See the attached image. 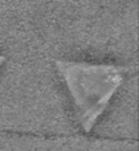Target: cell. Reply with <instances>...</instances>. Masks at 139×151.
I'll list each match as a JSON object with an SVG mask.
<instances>
[{
  "label": "cell",
  "mask_w": 139,
  "mask_h": 151,
  "mask_svg": "<svg viewBox=\"0 0 139 151\" xmlns=\"http://www.w3.org/2000/svg\"><path fill=\"white\" fill-rule=\"evenodd\" d=\"M54 65L68 89L77 122L90 133L125 82L129 68L73 60H56Z\"/></svg>",
  "instance_id": "cell-1"
},
{
  "label": "cell",
  "mask_w": 139,
  "mask_h": 151,
  "mask_svg": "<svg viewBox=\"0 0 139 151\" xmlns=\"http://www.w3.org/2000/svg\"><path fill=\"white\" fill-rule=\"evenodd\" d=\"M5 61H7V57H5L4 55H1V53H0V70H1L3 65L5 64Z\"/></svg>",
  "instance_id": "cell-2"
}]
</instances>
